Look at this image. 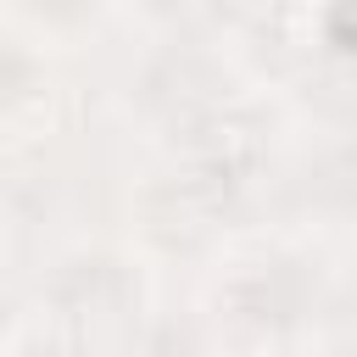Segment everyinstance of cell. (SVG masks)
Listing matches in <instances>:
<instances>
[{"label":"cell","instance_id":"1","mask_svg":"<svg viewBox=\"0 0 357 357\" xmlns=\"http://www.w3.org/2000/svg\"><path fill=\"white\" fill-rule=\"evenodd\" d=\"M151 6H178V0H151Z\"/></svg>","mask_w":357,"mask_h":357}]
</instances>
